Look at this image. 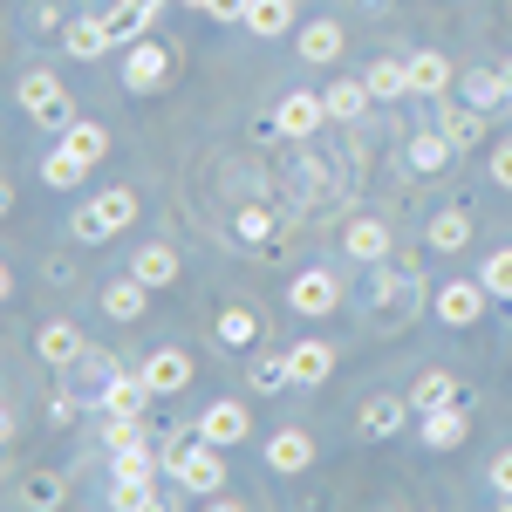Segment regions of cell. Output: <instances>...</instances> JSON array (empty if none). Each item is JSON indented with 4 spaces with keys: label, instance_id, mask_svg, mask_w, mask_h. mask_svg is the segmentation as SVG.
Here are the masks:
<instances>
[{
    "label": "cell",
    "instance_id": "obj_40",
    "mask_svg": "<svg viewBox=\"0 0 512 512\" xmlns=\"http://www.w3.org/2000/svg\"><path fill=\"white\" fill-rule=\"evenodd\" d=\"M492 178L512 192V144H499V151H492Z\"/></svg>",
    "mask_w": 512,
    "mask_h": 512
},
{
    "label": "cell",
    "instance_id": "obj_41",
    "mask_svg": "<svg viewBox=\"0 0 512 512\" xmlns=\"http://www.w3.org/2000/svg\"><path fill=\"white\" fill-rule=\"evenodd\" d=\"M205 14H219V21H246V0H212Z\"/></svg>",
    "mask_w": 512,
    "mask_h": 512
},
{
    "label": "cell",
    "instance_id": "obj_3",
    "mask_svg": "<svg viewBox=\"0 0 512 512\" xmlns=\"http://www.w3.org/2000/svg\"><path fill=\"white\" fill-rule=\"evenodd\" d=\"M21 110H28V117L35 123H48V130H69V123H76V103H69V89H62V82L55 76H21Z\"/></svg>",
    "mask_w": 512,
    "mask_h": 512
},
{
    "label": "cell",
    "instance_id": "obj_5",
    "mask_svg": "<svg viewBox=\"0 0 512 512\" xmlns=\"http://www.w3.org/2000/svg\"><path fill=\"white\" fill-rule=\"evenodd\" d=\"M151 383H144V369H137V376H110V383H103V396H96V417H144V410H151Z\"/></svg>",
    "mask_w": 512,
    "mask_h": 512
},
{
    "label": "cell",
    "instance_id": "obj_16",
    "mask_svg": "<svg viewBox=\"0 0 512 512\" xmlns=\"http://www.w3.org/2000/svg\"><path fill=\"white\" fill-rule=\"evenodd\" d=\"M349 253L362 260V267H383V260H390V226H383V219H355L349 226Z\"/></svg>",
    "mask_w": 512,
    "mask_h": 512
},
{
    "label": "cell",
    "instance_id": "obj_29",
    "mask_svg": "<svg viewBox=\"0 0 512 512\" xmlns=\"http://www.w3.org/2000/svg\"><path fill=\"white\" fill-rule=\"evenodd\" d=\"M287 369H294V383H321V376L335 369V349H321V342H301V349L287 355Z\"/></svg>",
    "mask_w": 512,
    "mask_h": 512
},
{
    "label": "cell",
    "instance_id": "obj_21",
    "mask_svg": "<svg viewBox=\"0 0 512 512\" xmlns=\"http://www.w3.org/2000/svg\"><path fill=\"white\" fill-rule=\"evenodd\" d=\"M144 301H151V287L130 274V280H117V287H103V315H117V321H137L144 315Z\"/></svg>",
    "mask_w": 512,
    "mask_h": 512
},
{
    "label": "cell",
    "instance_id": "obj_11",
    "mask_svg": "<svg viewBox=\"0 0 512 512\" xmlns=\"http://www.w3.org/2000/svg\"><path fill=\"white\" fill-rule=\"evenodd\" d=\"M315 465V437L308 431H274L267 437V472H308Z\"/></svg>",
    "mask_w": 512,
    "mask_h": 512
},
{
    "label": "cell",
    "instance_id": "obj_17",
    "mask_svg": "<svg viewBox=\"0 0 512 512\" xmlns=\"http://www.w3.org/2000/svg\"><path fill=\"white\" fill-rule=\"evenodd\" d=\"M403 424H410V403H403V396H369V403H362V431L369 437H396Z\"/></svg>",
    "mask_w": 512,
    "mask_h": 512
},
{
    "label": "cell",
    "instance_id": "obj_15",
    "mask_svg": "<svg viewBox=\"0 0 512 512\" xmlns=\"http://www.w3.org/2000/svg\"><path fill=\"white\" fill-rule=\"evenodd\" d=\"M465 431H472V417H465L458 403L424 410V444H431V451H458V444H465Z\"/></svg>",
    "mask_w": 512,
    "mask_h": 512
},
{
    "label": "cell",
    "instance_id": "obj_30",
    "mask_svg": "<svg viewBox=\"0 0 512 512\" xmlns=\"http://www.w3.org/2000/svg\"><path fill=\"white\" fill-rule=\"evenodd\" d=\"M62 144H69V151H76V158H89V164H96V158H103V151H110V130H103V123H69V130H62Z\"/></svg>",
    "mask_w": 512,
    "mask_h": 512
},
{
    "label": "cell",
    "instance_id": "obj_2",
    "mask_svg": "<svg viewBox=\"0 0 512 512\" xmlns=\"http://www.w3.org/2000/svg\"><path fill=\"white\" fill-rule=\"evenodd\" d=\"M158 472H164V465H158V451H151V444H123V451H110V478H117V485H110V499H117L123 512L158 506V485H151Z\"/></svg>",
    "mask_w": 512,
    "mask_h": 512
},
{
    "label": "cell",
    "instance_id": "obj_38",
    "mask_svg": "<svg viewBox=\"0 0 512 512\" xmlns=\"http://www.w3.org/2000/svg\"><path fill=\"white\" fill-rule=\"evenodd\" d=\"M280 383H294L287 362H253V390H280Z\"/></svg>",
    "mask_w": 512,
    "mask_h": 512
},
{
    "label": "cell",
    "instance_id": "obj_4",
    "mask_svg": "<svg viewBox=\"0 0 512 512\" xmlns=\"http://www.w3.org/2000/svg\"><path fill=\"white\" fill-rule=\"evenodd\" d=\"M130 219H137V192H103L96 205L76 212V239H110V233H123Z\"/></svg>",
    "mask_w": 512,
    "mask_h": 512
},
{
    "label": "cell",
    "instance_id": "obj_13",
    "mask_svg": "<svg viewBox=\"0 0 512 512\" xmlns=\"http://www.w3.org/2000/svg\"><path fill=\"white\" fill-rule=\"evenodd\" d=\"M144 383H151L158 396H178L185 383H192V355L185 349H158L151 362H144Z\"/></svg>",
    "mask_w": 512,
    "mask_h": 512
},
{
    "label": "cell",
    "instance_id": "obj_45",
    "mask_svg": "<svg viewBox=\"0 0 512 512\" xmlns=\"http://www.w3.org/2000/svg\"><path fill=\"white\" fill-rule=\"evenodd\" d=\"M185 7H212V0H185Z\"/></svg>",
    "mask_w": 512,
    "mask_h": 512
},
{
    "label": "cell",
    "instance_id": "obj_8",
    "mask_svg": "<svg viewBox=\"0 0 512 512\" xmlns=\"http://www.w3.org/2000/svg\"><path fill=\"white\" fill-rule=\"evenodd\" d=\"M164 69H171V55H164L151 35L130 41V55H123V89H137V96H144V89H158V82H164Z\"/></svg>",
    "mask_w": 512,
    "mask_h": 512
},
{
    "label": "cell",
    "instance_id": "obj_43",
    "mask_svg": "<svg viewBox=\"0 0 512 512\" xmlns=\"http://www.w3.org/2000/svg\"><path fill=\"white\" fill-rule=\"evenodd\" d=\"M7 287H14V280H7V267H0V301H7Z\"/></svg>",
    "mask_w": 512,
    "mask_h": 512
},
{
    "label": "cell",
    "instance_id": "obj_28",
    "mask_svg": "<svg viewBox=\"0 0 512 512\" xmlns=\"http://www.w3.org/2000/svg\"><path fill=\"white\" fill-rule=\"evenodd\" d=\"M444 403H458V383H451L444 369H431V376H417V390H410V410L424 417V410H444Z\"/></svg>",
    "mask_w": 512,
    "mask_h": 512
},
{
    "label": "cell",
    "instance_id": "obj_36",
    "mask_svg": "<svg viewBox=\"0 0 512 512\" xmlns=\"http://www.w3.org/2000/svg\"><path fill=\"white\" fill-rule=\"evenodd\" d=\"M478 123H485V110L465 103V117H444V137H451V144H465V137H478Z\"/></svg>",
    "mask_w": 512,
    "mask_h": 512
},
{
    "label": "cell",
    "instance_id": "obj_37",
    "mask_svg": "<svg viewBox=\"0 0 512 512\" xmlns=\"http://www.w3.org/2000/svg\"><path fill=\"white\" fill-rule=\"evenodd\" d=\"M239 233H246V239H274V212L246 205V212H239Z\"/></svg>",
    "mask_w": 512,
    "mask_h": 512
},
{
    "label": "cell",
    "instance_id": "obj_46",
    "mask_svg": "<svg viewBox=\"0 0 512 512\" xmlns=\"http://www.w3.org/2000/svg\"><path fill=\"white\" fill-rule=\"evenodd\" d=\"M0 212H7V185H0Z\"/></svg>",
    "mask_w": 512,
    "mask_h": 512
},
{
    "label": "cell",
    "instance_id": "obj_19",
    "mask_svg": "<svg viewBox=\"0 0 512 512\" xmlns=\"http://www.w3.org/2000/svg\"><path fill=\"white\" fill-rule=\"evenodd\" d=\"M458 96H465L472 110H485V117H492V110L506 103V76H499V69H472V76L458 82Z\"/></svg>",
    "mask_w": 512,
    "mask_h": 512
},
{
    "label": "cell",
    "instance_id": "obj_25",
    "mask_svg": "<svg viewBox=\"0 0 512 512\" xmlns=\"http://www.w3.org/2000/svg\"><path fill=\"white\" fill-rule=\"evenodd\" d=\"M321 103H328V117L355 123L362 110H369V82H328V89H321Z\"/></svg>",
    "mask_w": 512,
    "mask_h": 512
},
{
    "label": "cell",
    "instance_id": "obj_35",
    "mask_svg": "<svg viewBox=\"0 0 512 512\" xmlns=\"http://www.w3.org/2000/svg\"><path fill=\"white\" fill-rule=\"evenodd\" d=\"M485 287H492V294H499V301H512V246H499V253H492V260H485Z\"/></svg>",
    "mask_w": 512,
    "mask_h": 512
},
{
    "label": "cell",
    "instance_id": "obj_6",
    "mask_svg": "<svg viewBox=\"0 0 512 512\" xmlns=\"http://www.w3.org/2000/svg\"><path fill=\"white\" fill-rule=\"evenodd\" d=\"M287 301H294V315H335L342 308V280L328 274V267H315V274H301L294 287H287Z\"/></svg>",
    "mask_w": 512,
    "mask_h": 512
},
{
    "label": "cell",
    "instance_id": "obj_7",
    "mask_svg": "<svg viewBox=\"0 0 512 512\" xmlns=\"http://www.w3.org/2000/svg\"><path fill=\"white\" fill-rule=\"evenodd\" d=\"M485 301H492V287H485V280H451V287L437 294V315L451 321V328H472V321L485 315Z\"/></svg>",
    "mask_w": 512,
    "mask_h": 512
},
{
    "label": "cell",
    "instance_id": "obj_10",
    "mask_svg": "<svg viewBox=\"0 0 512 512\" xmlns=\"http://www.w3.org/2000/svg\"><path fill=\"white\" fill-rule=\"evenodd\" d=\"M321 123H328V103H321V96H308V89H301V96H287V103L274 110V130H280V137H315Z\"/></svg>",
    "mask_w": 512,
    "mask_h": 512
},
{
    "label": "cell",
    "instance_id": "obj_23",
    "mask_svg": "<svg viewBox=\"0 0 512 512\" xmlns=\"http://www.w3.org/2000/svg\"><path fill=\"white\" fill-rule=\"evenodd\" d=\"M410 89H417V96H444V89H451V62L431 55V48L410 55Z\"/></svg>",
    "mask_w": 512,
    "mask_h": 512
},
{
    "label": "cell",
    "instance_id": "obj_32",
    "mask_svg": "<svg viewBox=\"0 0 512 512\" xmlns=\"http://www.w3.org/2000/svg\"><path fill=\"white\" fill-rule=\"evenodd\" d=\"M369 96H410V62H376L369 69Z\"/></svg>",
    "mask_w": 512,
    "mask_h": 512
},
{
    "label": "cell",
    "instance_id": "obj_14",
    "mask_svg": "<svg viewBox=\"0 0 512 512\" xmlns=\"http://www.w3.org/2000/svg\"><path fill=\"white\" fill-rule=\"evenodd\" d=\"M62 48H69L76 62H96L103 48H117V35H110V21H96V14H76V21H69V35H62Z\"/></svg>",
    "mask_w": 512,
    "mask_h": 512
},
{
    "label": "cell",
    "instance_id": "obj_22",
    "mask_svg": "<svg viewBox=\"0 0 512 512\" xmlns=\"http://www.w3.org/2000/svg\"><path fill=\"white\" fill-rule=\"evenodd\" d=\"M41 178H48L55 192H76L82 178H89V158H76V151L62 144V151H48V158H41Z\"/></svg>",
    "mask_w": 512,
    "mask_h": 512
},
{
    "label": "cell",
    "instance_id": "obj_27",
    "mask_svg": "<svg viewBox=\"0 0 512 512\" xmlns=\"http://www.w3.org/2000/svg\"><path fill=\"white\" fill-rule=\"evenodd\" d=\"M294 48H301L308 62H335V55H342V28H335V21H315V28L294 35Z\"/></svg>",
    "mask_w": 512,
    "mask_h": 512
},
{
    "label": "cell",
    "instance_id": "obj_31",
    "mask_svg": "<svg viewBox=\"0 0 512 512\" xmlns=\"http://www.w3.org/2000/svg\"><path fill=\"white\" fill-rule=\"evenodd\" d=\"M465 239H472V219H465V212H437L431 219V246L437 253H458Z\"/></svg>",
    "mask_w": 512,
    "mask_h": 512
},
{
    "label": "cell",
    "instance_id": "obj_34",
    "mask_svg": "<svg viewBox=\"0 0 512 512\" xmlns=\"http://www.w3.org/2000/svg\"><path fill=\"white\" fill-rule=\"evenodd\" d=\"M103 437H110V451H123V444H151V424H144V417H103Z\"/></svg>",
    "mask_w": 512,
    "mask_h": 512
},
{
    "label": "cell",
    "instance_id": "obj_18",
    "mask_svg": "<svg viewBox=\"0 0 512 512\" xmlns=\"http://www.w3.org/2000/svg\"><path fill=\"white\" fill-rule=\"evenodd\" d=\"M158 14H164V0H123L117 14H103V21H110V35H117V41H144V28H151Z\"/></svg>",
    "mask_w": 512,
    "mask_h": 512
},
{
    "label": "cell",
    "instance_id": "obj_20",
    "mask_svg": "<svg viewBox=\"0 0 512 512\" xmlns=\"http://www.w3.org/2000/svg\"><path fill=\"white\" fill-rule=\"evenodd\" d=\"M246 28L267 41V35H287L294 28V0H246Z\"/></svg>",
    "mask_w": 512,
    "mask_h": 512
},
{
    "label": "cell",
    "instance_id": "obj_42",
    "mask_svg": "<svg viewBox=\"0 0 512 512\" xmlns=\"http://www.w3.org/2000/svg\"><path fill=\"white\" fill-rule=\"evenodd\" d=\"M7 437H14V417H7V410H0V444H7Z\"/></svg>",
    "mask_w": 512,
    "mask_h": 512
},
{
    "label": "cell",
    "instance_id": "obj_39",
    "mask_svg": "<svg viewBox=\"0 0 512 512\" xmlns=\"http://www.w3.org/2000/svg\"><path fill=\"white\" fill-rule=\"evenodd\" d=\"M492 492H499V499H512V451H499V458H492Z\"/></svg>",
    "mask_w": 512,
    "mask_h": 512
},
{
    "label": "cell",
    "instance_id": "obj_12",
    "mask_svg": "<svg viewBox=\"0 0 512 512\" xmlns=\"http://www.w3.org/2000/svg\"><path fill=\"white\" fill-rule=\"evenodd\" d=\"M35 349H41L48 369H69V362H82V328L76 321H48V328L35 335Z\"/></svg>",
    "mask_w": 512,
    "mask_h": 512
},
{
    "label": "cell",
    "instance_id": "obj_9",
    "mask_svg": "<svg viewBox=\"0 0 512 512\" xmlns=\"http://www.w3.org/2000/svg\"><path fill=\"white\" fill-rule=\"evenodd\" d=\"M198 431L226 451V444H246V437H253V417H246V403H233V396H226V403H212V410L198 417Z\"/></svg>",
    "mask_w": 512,
    "mask_h": 512
},
{
    "label": "cell",
    "instance_id": "obj_44",
    "mask_svg": "<svg viewBox=\"0 0 512 512\" xmlns=\"http://www.w3.org/2000/svg\"><path fill=\"white\" fill-rule=\"evenodd\" d=\"M499 76H506V96H512V62H506V69H499Z\"/></svg>",
    "mask_w": 512,
    "mask_h": 512
},
{
    "label": "cell",
    "instance_id": "obj_24",
    "mask_svg": "<svg viewBox=\"0 0 512 512\" xmlns=\"http://www.w3.org/2000/svg\"><path fill=\"white\" fill-rule=\"evenodd\" d=\"M130 274L144 280V287H171V280H178V253H171V246H144V253L130 260Z\"/></svg>",
    "mask_w": 512,
    "mask_h": 512
},
{
    "label": "cell",
    "instance_id": "obj_26",
    "mask_svg": "<svg viewBox=\"0 0 512 512\" xmlns=\"http://www.w3.org/2000/svg\"><path fill=\"white\" fill-rule=\"evenodd\" d=\"M451 151H458V144H451L444 130H417V137H410V171H444Z\"/></svg>",
    "mask_w": 512,
    "mask_h": 512
},
{
    "label": "cell",
    "instance_id": "obj_33",
    "mask_svg": "<svg viewBox=\"0 0 512 512\" xmlns=\"http://www.w3.org/2000/svg\"><path fill=\"white\" fill-rule=\"evenodd\" d=\"M253 335H260V321H253V308H226V315H219V342H233V349H246Z\"/></svg>",
    "mask_w": 512,
    "mask_h": 512
},
{
    "label": "cell",
    "instance_id": "obj_1",
    "mask_svg": "<svg viewBox=\"0 0 512 512\" xmlns=\"http://www.w3.org/2000/svg\"><path fill=\"white\" fill-rule=\"evenodd\" d=\"M158 465L178 478V485H185L192 499H219V485H226V458H219V444L198 431V424H192V431H178L171 444H164Z\"/></svg>",
    "mask_w": 512,
    "mask_h": 512
}]
</instances>
